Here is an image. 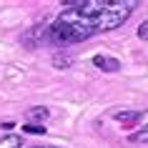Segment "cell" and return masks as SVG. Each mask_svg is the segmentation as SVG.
I'll return each instance as SVG.
<instances>
[{
	"label": "cell",
	"instance_id": "8",
	"mask_svg": "<svg viewBox=\"0 0 148 148\" xmlns=\"http://www.w3.org/2000/svg\"><path fill=\"white\" fill-rule=\"evenodd\" d=\"M53 63H55V68H70V63H73V58H70V55H55L53 58Z\"/></svg>",
	"mask_w": 148,
	"mask_h": 148
},
{
	"label": "cell",
	"instance_id": "6",
	"mask_svg": "<svg viewBox=\"0 0 148 148\" xmlns=\"http://www.w3.org/2000/svg\"><path fill=\"white\" fill-rule=\"evenodd\" d=\"M128 140H131V143H148V125L140 128V131H133L131 136H128Z\"/></svg>",
	"mask_w": 148,
	"mask_h": 148
},
{
	"label": "cell",
	"instance_id": "10",
	"mask_svg": "<svg viewBox=\"0 0 148 148\" xmlns=\"http://www.w3.org/2000/svg\"><path fill=\"white\" fill-rule=\"evenodd\" d=\"M0 128H3V131H13L15 123H13V121H5V123H0Z\"/></svg>",
	"mask_w": 148,
	"mask_h": 148
},
{
	"label": "cell",
	"instance_id": "7",
	"mask_svg": "<svg viewBox=\"0 0 148 148\" xmlns=\"http://www.w3.org/2000/svg\"><path fill=\"white\" fill-rule=\"evenodd\" d=\"M45 125H40V123H28L23 125V133H33V136H45Z\"/></svg>",
	"mask_w": 148,
	"mask_h": 148
},
{
	"label": "cell",
	"instance_id": "5",
	"mask_svg": "<svg viewBox=\"0 0 148 148\" xmlns=\"http://www.w3.org/2000/svg\"><path fill=\"white\" fill-rule=\"evenodd\" d=\"M23 138L20 136H8V138H3L0 140V148H23Z\"/></svg>",
	"mask_w": 148,
	"mask_h": 148
},
{
	"label": "cell",
	"instance_id": "3",
	"mask_svg": "<svg viewBox=\"0 0 148 148\" xmlns=\"http://www.w3.org/2000/svg\"><path fill=\"white\" fill-rule=\"evenodd\" d=\"M113 118H116L118 123H123L125 128H133V125L140 123V110H116Z\"/></svg>",
	"mask_w": 148,
	"mask_h": 148
},
{
	"label": "cell",
	"instance_id": "9",
	"mask_svg": "<svg viewBox=\"0 0 148 148\" xmlns=\"http://www.w3.org/2000/svg\"><path fill=\"white\" fill-rule=\"evenodd\" d=\"M138 38H140V40H148V20H143V23H140V28H138Z\"/></svg>",
	"mask_w": 148,
	"mask_h": 148
},
{
	"label": "cell",
	"instance_id": "2",
	"mask_svg": "<svg viewBox=\"0 0 148 148\" xmlns=\"http://www.w3.org/2000/svg\"><path fill=\"white\" fill-rule=\"evenodd\" d=\"M93 65L98 70H103V73H118L121 70V60L118 58H113V55H93Z\"/></svg>",
	"mask_w": 148,
	"mask_h": 148
},
{
	"label": "cell",
	"instance_id": "1",
	"mask_svg": "<svg viewBox=\"0 0 148 148\" xmlns=\"http://www.w3.org/2000/svg\"><path fill=\"white\" fill-rule=\"evenodd\" d=\"M68 8L48 25L45 38L55 45L83 43L98 33L116 30L131 18L136 0H68Z\"/></svg>",
	"mask_w": 148,
	"mask_h": 148
},
{
	"label": "cell",
	"instance_id": "4",
	"mask_svg": "<svg viewBox=\"0 0 148 148\" xmlns=\"http://www.w3.org/2000/svg\"><path fill=\"white\" fill-rule=\"evenodd\" d=\"M48 118H50V110H48L45 106H35V108L28 110V121H30V123H38L40 121V125H43V121H48Z\"/></svg>",
	"mask_w": 148,
	"mask_h": 148
},
{
	"label": "cell",
	"instance_id": "11",
	"mask_svg": "<svg viewBox=\"0 0 148 148\" xmlns=\"http://www.w3.org/2000/svg\"><path fill=\"white\" fill-rule=\"evenodd\" d=\"M28 148H58V146H28Z\"/></svg>",
	"mask_w": 148,
	"mask_h": 148
}]
</instances>
